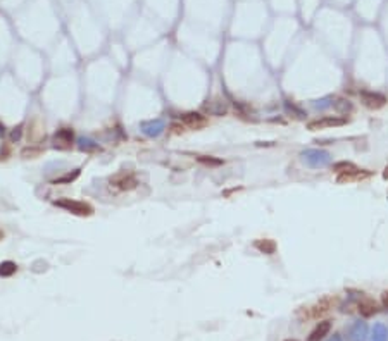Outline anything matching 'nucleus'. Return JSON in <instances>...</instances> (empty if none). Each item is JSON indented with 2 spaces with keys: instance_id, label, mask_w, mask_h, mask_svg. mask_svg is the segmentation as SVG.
Returning a JSON list of instances; mask_svg holds the SVG:
<instances>
[{
  "instance_id": "b1692460",
  "label": "nucleus",
  "mask_w": 388,
  "mask_h": 341,
  "mask_svg": "<svg viewBox=\"0 0 388 341\" xmlns=\"http://www.w3.org/2000/svg\"><path fill=\"white\" fill-rule=\"evenodd\" d=\"M198 162H200V164H205V165H222L221 158L207 157V155H200V157H198Z\"/></svg>"
},
{
  "instance_id": "cd10ccee",
  "label": "nucleus",
  "mask_w": 388,
  "mask_h": 341,
  "mask_svg": "<svg viewBox=\"0 0 388 341\" xmlns=\"http://www.w3.org/2000/svg\"><path fill=\"white\" fill-rule=\"evenodd\" d=\"M4 134H5V126L2 123H0V138L4 136Z\"/></svg>"
},
{
  "instance_id": "5701e85b",
  "label": "nucleus",
  "mask_w": 388,
  "mask_h": 341,
  "mask_svg": "<svg viewBox=\"0 0 388 341\" xmlns=\"http://www.w3.org/2000/svg\"><path fill=\"white\" fill-rule=\"evenodd\" d=\"M23 124H19V126L12 128L11 130V134H9V140H11V143H18V141H21L23 138Z\"/></svg>"
},
{
  "instance_id": "c85d7f7f",
  "label": "nucleus",
  "mask_w": 388,
  "mask_h": 341,
  "mask_svg": "<svg viewBox=\"0 0 388 341\" xmlns=\"http://www.w3.org/2000/svg\"><path fill=\"white\" fill-rule=\"evenodd\" d=\"M4 238V231H0V239Z\"/></svg>"
},
{
  "instance_id": "bb28decb",
  "label": "nucleus",
  "mask_w": 388,
  "mask_h": 341,
  "mask_svg": "<svg viewBox=\"0 0 388 341\" xmlns=\"http://www.w3.org/2000/svg\"><path fill=\"white\" fill-rule=\"evenodd\" d=\"M328 341H343V340H342V336H340V334H333V336L330 338Z\"/></svg>"
},
{
  "instance_id": "a211bd4d",
  "label": "nucleus",
  "mask_w": 388,
  "mask_h": 341,
  "mask_svg": "<svg viewBox=\"0 0 388 341\" xmlns=\"http://www.w3.org/2000/svg\"><path fill=\"white\" fill-rule=\"evenodd\" d=\"M18 272V264L12 261L0 262V278H11Z\"/></svg>"
},
{
  "instance_id": "39448f33",
  "label": "nucleus",
  "mask_w": 388,
  "mask_h": 341,
  "mask_svg": "<svg viewBox=\"0 0 388 341\" xmlns=\"http://www.w3.org/2000/svg\"><path fill=\"white\" fill-rule=\"evenodd\" d=\"M359 97H360V102H362L364 105L367 107V109H373V110L381 109V107L387 104V97H385L383 93H380V92H369V90H362V92L359 93Z\"/></svg>"
},
{
  "instance_id": "9b49d317",
  "label": "nucleus",
  "mask_w": 388,
  "mask_h": 341,
  "mask_svg": "<svg viewBox=\"0 0 388 341\" xmlns=\"http://www.w3.org/2000/svg\"><path fill=\"white\" fill-rule=\"evenodd\" d=\"M330 331H332V320H321V322L312 329V333L309 334L307 341H321L325 336H328Z\"/></svg>"
},
{
  "instance_id": "393cba45",
  "label": "nucleus",
  "mask_w": 388,
  "mask_h": 341,
  "mask_svg": "<svg viewBox=\"0 0 388 341\" xmlns=\"http://www.w3.org/2000/svg\"><path fill=\"white\" fill-rule=\"evenodd\" d=\"M381 303H383V307L388 310V291H385L383 295H381Z\"/></svg>"
},
{
  "instance_id": "ddd939ff",
  "label": "nucleus",
  "mask_w": 388,
  "mask_h": 341,
  "mask_svg": "<svg viewBox=\"0 0 388 341\" xmlns=\"http://www.w3.org/2000/svg\"><path fill=\"white\" fill-rule=\"evenodd\" d=\"M205 110H207L209 114H212V116H224L226 110H228V105H226L224 100L221 99H214L211 100L209 104H205Z\"/></svg>"
},
{
  "instance_id": "f257e3e1",
  "label": "nucleus",
  "mask_w": 388,
  "mask_h": 341,
  "mask_svg": "<svg viewBox=\"0 0 388 341\" xmlns=\"http://www.w3.org/2000/svg\"><path fill=\"white\" fill-rule=\"evenodd\" d=\"M300 157H302V160L312 169L328 167L333 160L332 154H330L328 150H323V148H309V150H304Z\"/></svg>"
},
{
  "instance_id": "412c9836",
  "label": "nucleus",
  "mask_w": 388,
  "mask_h": 341,
  "mask_svg": "<svg viewBox=\"0 0 388 341\" xmlns=\"http://www.w3.org/2000/svg\"><path fill=\"white\" fill-rule=\"evenodd\" d=\"M333 97H323V99H318V100H314L312 102V107H314L316 110H326L328 107H332L333 105Z\"/></svg>"
},
{
  "instance_id": "9d476101",
  "label": "nucleus",
  "mask_w": 388,
  "mask_h": 341,
  "mask_svg": "<svg viewBox=\"0 0 388 341\" xmlns=\"http://www.w3.org/2000/svg\"><path fill=\"white\" fill-rule=\"evenodd\" d=\"M333 171H336V173H342L343 176H340V181H345V180H352L356 174H359V167H356V165L352 164V162H336L335 165H333Z\"/></svg>"
},
{
  "instance_id": "1a4fd4ad",
  "label": "nucleus",
  "mask_w": 388,
  "mask_h": 341,
  "mask_svg": "<svg viewBox=\"0 0 388 341\" xmlns=\"http://www.w3.org/2000/svg\"><path fill=\"white\" fill-rule=\"evenodd\" d=\"M181 123H183V126L190 128V130H202V128L207 126L209 121L200 112H185L181 116Z\"/></svg>"
},
{
  "instance_id": "f3484780",
  "label": "nucleus",
  "mask_w": 388,
  "mask_h": 341,
  "mask_svg": "<svg viewBox=\"0 0 388 341\" xmlns=\"http://www.w3.org/2000/svg\"><path fill=\"white\" fill-rule=\"evenodd\" d=\"M255 248H257L261 253H266V255H273V253H275V250H276V243L273 241V239H269V238L257 239V241H255Z\"/></svg>"
},
{
  "instance_id": "0eeeda50",
  "label": "nucleus",
  "mask_w": 388,
  "mask_h": 341,
  "mask_svg": "<svg viewBox=\"0 0 388 341\" xmlns=\"http://www.w3.org/2000/svg\"><path fill=\"white\" fill-rule=\"evenodd\" d=\"M367 336H369V327L364 320H354L347 329L349 341H366Z\"/></svg>"
},
{
  "instance_id": "7ed1b4c3",
  "label": "nucleus",
  "mask_w": 388,
  "mask_h": 341,
  "mask_svg": "<svg viewBox=\"0 0 388 341\" xmlns=\"http://www.w3.org/2000/svg\"><path fill=\"white\" fill-rule=\"evenodd\" d=\"M140 131H141V134H145V136H148V138H159L161 134L166 131V121H164L163 117L141 121Z\"/></svg>"
},
{
  "instance_id": "4468645a",
  "label": "nucleus",
  "mask_w": 388,
  "mask_h": 341,
  "mask_svg": "<svg viewBox=\"0 0 388 341\" xmlns=\"http://www.w3.org/2000/svg\"><path fill=\"white\" fill-rule=\"evenodd\" d=\"M357 310H359V314L362 317H371V315H374V314L378 312V305H376V302H374V300L364 298V300H360V302H359Z\"/></svg>"
},
{
  "instance_id": "4be33fe9",
  "label": "nucleus",
  "mask_w": 388,
  "mask_h": 341,
  "mask_svg": "<svg viewBox=\"0 0 388 341\" xmlns=\"http://www.w3.org/2000/svg\"><path fill=\"white\" fill-rule=\"evenodd\" d=\"M285 109L288 110V112H292L295 117H300V119H302V117H305V112H304V110L300 109L299 105H295L293 102H285Z\"/></svg>"
},
{
  "instance_id": "a878e982",
  "label": "nucleus",
  "mask_w": 388,
  "mask_h": 341,
  "mask_svg": "<svg viewBox=\"0 0 388 341\" xmlns=\"http://www.w3.org/2000/svg\"><path fill=\"white\" fill-rule=\"evenodd\" d=\"M171 130H174V133H180V131H183V124H181V126H180V124H176V123L171 124Z\"/></svg>"
},
{
  "instance_id": "dca6fc26",
  "label": "nucleus",
  "mask_w": 388,
  "mask_h": 341,
  "mask_svg": "<svg viewBox=\"0 0 388 341\" xmlns=\"http://www.w3.org/2000/svg\"><path fill=\"white\" fill-rule=\"evenodd\" d=\"M80 174H82V169H73V173H66L62 174V176L55 178V180H52V184H71L73 181H76L78 178H80Z\"/></svg>"
},
{
  "instance_id": "c756f323",
  "label": "nucleus",
  "mask_w": 388,
  "mask_h": 341,
  "mask_svg": "<svg viewBox=\"0 0 388 341\" xmlns=\"http://www.w3.org/2000/svg\"><path fill=\"white\" fill-rule=\"evenodd\" d=\"M286 341H295V340H286Z\"/></svg>"
},
{
  "instance_id": "6ab92c4d",
  "label": "nucleus",
  "mask_w": 388,
  "mask_h": 341,
  "mask_svg": "<svg viewBox=\"0 0 388 341\" xmlns=\"http://www.w3.org/2000/svg\"><path fill=\"white\" fill-rule=\"evenodd\" d=\"M42 155H43L42 147H33V145H29V147H25L21 150L23 158H36V157H42Z\"/></svg>"
},
{
  "instance_id": "f8f14e48",
  "label": "nucleus",
  "mask_w": 388,
  "mask_h": 341,
  "mask_svg": "<svg viewBox=\"0 0 388 341\" xmlns=\"http://www.w3.org/2000/svg\"><path fill=\"white\" fill-rule=\"evenodd\" d=\"M76 147H78V150L85 152V154H92V152H99L100 150L99 143H97L93 138H88V136H80V138H78Z\"/></svg>"
},
{
  "instance_id": "f03ea898",
  "label": "nucleus",
  "mask_w": 388,
  "mask_h": 341,
  "mask_svg": "<svg viewBox=\"0 0 388 341\" xmlns=\"http://www.w3.org/2000/svg\"><path fill=\"white\" fill-rule=\"evenodd\" d=\"M54 205L62 210L69 212L74 215H82V217H90L93 214V207L88 202L82 200H73V198H59V200H54Z\"/></svg>"
},
{
  "instance_id": "2eb2a0df",
  "label": "nucleus",
  "mask_w": 388,
  "mask_h": 341,
  "mask_svg": "<svg viewBox=\"0 0 388 341\" xmlns=\"http://www.w3.org/2000/svg\"><path fill=\"white\" fill-rule=\"evenodd\" d=\"M371 341H388V327L383 322H376L371 329Z\"/></svg>"
},
{
  "instance_id": "aec40b11",
  "label": "nucleus",
  "mask_w": 388,
  "mask_h": 341,
  "mask_svg": "<svg viewBox=\"0 0 388 341\" xmlns=\"http://www.w3.org/2000/svg\"><path fill=\"white\" fill-rule=\"evenodd\" d=\"M333 107H335L340 114H349V112H352V109H354L352 102L345 99H340V100H336V102H333Z\"/></svg>"
},
{
  "instance_id": "6e6552de",
  "label": "nucleus",
  "mask_w": 388,
  "mask_h": 341,
  "mask_svg": "<svg viewBox=\"0 0 388 341\" xmlns=\"http://www.w3.org/2000/svg\"><path fill=\"white\" fill-rule=\"evenodd\" d=\"M111 183H112L116 188H119V190L130 191V190H135V188H137L138 181H137V178H135V174L119 173V174H116L114 178H111Z\"/></svg>"
},
{
  "instance_id": "20e7f679",
  "label": "nucleus",
  "mask_w": 388,
  "mask_h": 341,
  "mask_svg": "<svg viewBox=\"0 0 388 341\" xmlns=\"http://www.w3.org/2000/svg\"><path fill=\"white\" fill-rule=\"evenodd\" d=\"M52 143L57 150H69L74 143V131L71 128H60L54 133Z\"/></svg>"
},
{
  "instance_id": "423d86ee",
  "label": "nucleus",
  "mask_w": 388,
  "mask_h": 341,
  "mask_svg": "<svg viewBox=\"0 0 388 341\" xmlns=\"http://www.w3.org/2000/svg\"><path fill=\"white\" fill-rule=\"evenodd\" d=\"M347 124V119L342 116H328V117H321V119H316V121H310L307 124L310 131H316V130H326V128H336V126H343Z\"/></svg>"
}]
</instances>
